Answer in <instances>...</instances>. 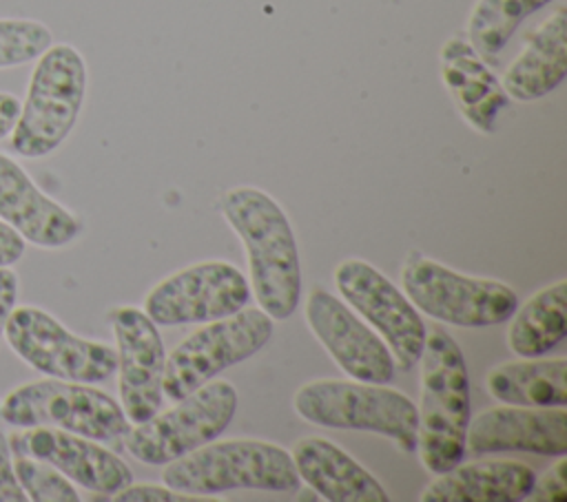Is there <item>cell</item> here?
Instances as JSON below:
<instances>
[{
	"mask_svg": "<svg viewBox=\"0 0 567 502\" xmlns=\"http://www.w3.org/2000/svg\"><path fill=\"white\" fill-rule=\"evenodd\" d=\"M219 210L244 243L259 307L272 321L292 316L301 299V263L284 208L259 188L237 186L221 195Z\"/></svg>",
	"mask_w": 567,
	"mask_h": 502,
	"instance_id": "1",
	"label": "cell"
},
{
	"mask_svg": "<svg viewBox=\"0 0 567 502\" xmlns=\"http://www.w3.org/2000/svg\"><path fill=\"white\" fill-rule=\"evenodd\" d=\"M421 407L416 447L432 473L456 467L465 456L470 422V376L456 341L434 327L421 352Z\"/></svg>",
	"mask_w": 567,
	"mask_h": 502,
	"instance_id": "2",
	"label": "cell"
},
{
	"mask_svg": "<svg viewBox=\"0 0 567 502\" xmlns=\"http://www.w3.org/2000/svg\"><path fill=\"white\" fill-rule=\"evenodd\" d=\"M162 482L171 489L210 495L226 491H299L301 478L290 451L266 440H210L190 453L166 462Z\"/></svg>",
	"mask_w": 567,
	"mask_h": 502,
	"instance_id": "3",
	"label": "cell"
},
{
	"mask_svg": "<svg viewBox=\"0 0 567 502\" xmlns=\"http://www.w3.org/2000/svg\"><path fill=\"white\" fill-rule=\"evenodd\" d=\"M86 97V62L71 44H51L29 77L24 102L9 133L11 150L42 159L58 150L78 124Z\"/></svg>",
	"mask_w": 567,
	"mask_h": 502,
	"instance_id": "4",
	"label": "cell"
},
{
	"mask_svg": "<svg viewBox=\"0 0 567 502\" xmlns=\"http://www.w3.org/2000/svg\"><path fill=\"white\" fill-rule=\"evenodd\" d=\"M299 418L328 429H359L390 438L401 451L416 449V405L385 383L319 378L297 389Z\"/></svg>",
	"mask_w": 567,
	"mask_h": 502,
	"instance_id": "5",
	"label": "cell"
},
{
	"mask_svg": "<svg viewBox=\"0 0 567 502\" xmlns=\"http://www.w3.org/2000/svg\"><path fill=\"white\" fill-rule=\"evenodd\" d=\"M0 418L18 429L53 427L97 442H115L131 427L122 405L106 391L49 376L11 389L0 400Z\"/></svg>",
	"mask_w": 567,
	"mask_h": 502,
	"instance_id": "6",
	"label": "cell"
},
{
	"mask_svg": "<svg viewBox=\"0 0 567 502\" xmlns=\"http://www.w3.org/2000/svg\"><path fill=\"white\" fill-rule=\"evenodd\" d=\"M401 285L416 310L456 327L498 325L509 321L518 307V296L509 285L461 274L421 254L403 263Z\"/></svg>",
	"mask_w": 567,
	"mask_h": 502,
	"instance_id": "7",
	"label": "cell"
},
{
	"mask_svg": "<svg viewBox=\"0 0 567 502\" xmlns=\"http://www.w3.org/2000/svg\"><path fill=\"white\" fill-rule=\"evenodd\" d=\"M166 411H155L124 433L126 451L144 464H166L215 440L237 411V389L210 378Z\"/></svg>",
	"mask_w": 567,
	"mask_h": 502,
	"instance_id": "8",
	"label": "cell"
},
{
	"mask_svg": "<svg viewBox=\"0 0 567 502\" xmlns=\"http://www.w3.org/2000/svg\"><path fill=\"white\" fill-rule=\"evenodd\" d=\"M272 336V318L261 307H241L188 334L164 360L162 391L171 402L202 387L219 372L255 356Z\"/></svg>",
	"mask_w": 567,
	"mask_h": 502,
	"instance_id": "9",
	"label": "cell"
},
{
	"mask_svg": "<svg viewBox=\"0 0 567 502\" xmlns=\"http://www.w3.org/2000/svg\"><path fill=\"white\" fill-rule=\"evenodd\" d=\"M4 336L29 367L49 378L102 383L117 367L111 345L73 334L55 316L33 305L13 307Z\"/></svg>",
	"mask_w": 567,
	"mask_h": 502,
	"instance_id": "10",
	"label": "cell"
},
{
	"mask_svg": "<svg viewBox=\"0 0 567 502\" xmlns=\"http://www.w3.org/2000/svg\"><path fill=\"white\" fill-rule=\"evenodd\" d=\"M246 276L226 261H202L162 279L144 296V312L155 325L208 323L248 305Z\"/></svg>",
	"mask_w": 567,
	"mask_h": 502,
	"instance_id": "11",
	"label": "cell"
},
{
	"mask_svg": "<svg viewBox=\"0 0 567 502\" xmlns=\"http://www.w3.org/2000/svg\"><path fill=\"white\" fill-rule=\"evenodd\" d=\"M339 294L359 312L388 345L401 369L419 363L425 345V323L410 299L363 259H346L334 270Z\"/></svg>",
	"mask_w": 567,
	"mask_h": 502,
	"instance_id": "12",
	"label": "cell"
},
{
	"mask_svg": "<svg viewBox=\"0 0 567 502\" xmlns=\"http://www.w3.org/2000/svg\"><path fill=\"white\" fill-rule=\"evenodd\" d=\"M117 354V389L120 405L128 422L137 425L159 411L164 400V343L157 325L144 310L117 305L109 312Z\"/></svg>",
	"mask_w": 567,
	"mask_h": 502,
	"instance_id": "13",
	"label": "cell"
},
{
	"mask_svg": "<svg viewBox=\"0 0 567 502\" xmlns=\"http://www.w3.org/2000/svg\"><path fill=\"white\" fill-rule=\"evenodd\" d=\"M303 316L315 338L350 378L365 383L392 380L394 358L388 345L337 296L321 287L310 290Z\"/></svg>",
	"mask_w": 567,
	"mask_h": 502,
	"instance_id": "14",
	"label": "cell"
},
{
	"mask_svg": "<svg viewBox=\"0 0 567 502\" xmlns=\"http://www.w3.org/2000/svg\"><path fill=\"white\" fill-rule=\"evenodd\" d=\"M11 451L55 467L71 482L102 495H113L133 482L131 467L97 440L53 427L20 429L9 438Z\"/></svg>",
	"mask_w": 567,
	"mask_h": 502,
	"instance_id": "15",
	"label": "cell"
},
{
	"mask_svg": "<svg viewBox=\"0 0 567 502\" xmlns=\"http://www.w3.org/2000/svg\"><path fill=\"white\" fill-rule=\"evenodd\" d=\"M465 451H525L538 456H565L567 411L565 407L523 405H498L483 409L467 422Z\"/></svg>",
	"mask_w": 567,
	"mask_h": 502,
	"instance_id": "16",
	"label": "cell"
},
{
	"mask_svg": "<svg viewBox=\"0 0 567 502\" xmlns=\"http://www.w3.org/2000/svg\"><path fill=\"white\" fill-rule=\"evenodd\" d=\"M0 221L38 248H62L78 239L82 221L51 199L9 155L0 153Z\"/></svg>",
	"mask_w": 567,
	"mask_h": 502,
	"instance_id": "17",
	"label": "cell"
},
{
	"mask_svg": "<svg viewBox=\"0 0 567 502\" xmlns=\"http://www.w3.org/2000/svg\"><path fill=\"white\" fill-rule=\"evenodd\" d=\"M441 77L458 113L478 133H494L498 113L509 104L496 73L474 46L452 35L441 46Z\"/></svg>",
	"mask_w": 567,
	"mask_h": 502,
	"instance_id": "18",
	"label": "cell"
},
{
	"mask_svg": "<svg viewBox=\"0 0 567 502\" xmlns=\"http://www.w3.org/2000/svg\"><path fill=\"white\" fill-rule=\"evenodd\" d=\"M290 456L299 478L328 502H390L383 484L326 438H299Z\"/></svg>",
	"mask_w": 567,
	"mask_h": 502,
	"instance_id": "19",
	"label": "cell"
},
{
	"mask_svg": "<svg viewBox=\"0 0 567 502\" xmlns=\"http://www.w3.org/2000/svg\"><path fill=\"white\" fill-rule=\"evenodd\" d=\"M567 75V11L558 7L527 38L505 69L501 84L509 100L534 102L563 84Z\"/></svg>",
	"mask_w": 567,
	"mask_h": 502,
	"instance_id": "20",
	"label": "cell"
},
{
	"mask_svg": "<svg viewBox=\"0 0 567 502\" xmlns=\"http://www.w3.org/2000/svg\"><path fill=\"white\" fill-rule=\"evenodd\" d=\"M534 469L518 460H478L436 473L421 502H518L534 484Z\"/></svg>",
	"mask_w": 567,
	"mask_h": 502,
	"instance_id": "21",
	"label": "cell"
},
{
	"mask_svg": "<svg viewBox=\"0 0 567 502\" xmlns=\"http://www.w3.org/2000/svg\"><path fill=\"white\" fill-rule=\"evenodd\" d=\"M492 398L523 407H565L567 358H520L492 367L485 376Z\"/></svg>",
	"mask_w": 567,
	"mask_h": 502,
	"instance_id": "22",
	"label": "cell"
},
{
	"mask_svg": "<svg viewBox=\"0 0 567 502\" xmlns=\"http://www.w3.org/2000/svg\"><path fill=\"white\" fill-rule=\"evenodd\" d=\"M507 345L518 358H538L567 336V281L538 290L509 316Z\"/></svg>",
	"mask_w": 567,
	"mask_h": 502,
	"instance_id": "23",
	"label": "cell"
},
{
	"mask_svg": "<svg viewBox=\"0 0 567 502\" xmlns=\"http://www.w3.org/2000/svg\"><path fill=\"white\" fill-rule=\"evenodd\" d=\"M551 0H476L467 18V42L489 60L503 51L518 24Z\"/></svg>",
	"mask_w": 567,
	"mask_h": 502,
	"instance_id": "24",
	"label": "cell"
},
{
	"mask_svg": "<svg viewBox=\"0 0 567 502\" xmlns=\"http://www.w3.org/2000/svg\"><path fill=\"white\" fill-rule=\"evenodd\" d=\"M53 44L51 29L31 18H0V71L38 60Z\"/></svg>",
	"mask_w": 567,
	"mask_h": 502,
	"instance_id": "25",
	"label": "cell"
},
{
	"mask_svg": "<svg viewBox=\"0 0 567 502\" xmlns=\"http://www.w3.org/2000/svg\"><path fill=\"white\" fill-rule=\"evenodd\" d=\"M13 471L27 495L33 502H78L80 495L69 478L55 467L31 456L13 453Z\"/></svg>",
	"mask_w": 567,
	"mask_h": 502,
	"instance_id": "26",
	"label": "cell"
},
{
	"mask_svg": "<svg viewBox=\"0 0 567 502\" xmlns=\"http://www.w3.org/2000/svg\"><path fill=\"white\" fill-rule=\"evenodd\" d=\"M115 502H215L210 495H193L168 484H128L111 495Z\"/></svg>",
	"mask_w": 567,
	"mask_h": 502,
	"instance_id": "27",
	"label": "cell"
},
{
	"mask_svg": "<svg viewBox=\"0 0 567 502\" xmlns=\"http://www.w3.org/2000/svg\"><path fill=\"white\" fill-rule=\"evenodd\" d=\"M567 460L558 456V460L540 475L534 478V484L525 500L532 502H565L567 500Z\"/></svg>",
	"mask_w": 567,
	"mask_h": 502,
	"instance_id": "28",
	"label": "cell"
},
{
	"mask_svg": "<svg viewBox=\"0 0 567 502\" xmlns=\"http://www.w3.org/2000/svg\"><path fill=\"white\" fill-rule=\"evenodd\" d=\"M27 495L13 471L11 442L0 429V502H24Z\"/></svg>",
	"mask_w": 567,
	"mask_h": 502,
	"instance_id": "29",
	"label": "cell"
},
{
	"mask_svg": "<svg viewBox=\"0 0 567 502\" xmlns=\"http://www.w3.org/2000/svg\"><path fill=\"white\" fill-rule=\"evenodd\" d=\"M18 303V274L13 268H0V338L4 334L7 321Z\"/></svg>",
	"mask_w": 567,
	"mask_h": 502,
	"instance_id": "30",
	"label": "cell"
},
{
	"mask_svg": "<svg viewBox=\"0 0 567 502\" xmlns=\"http://www.w3.org/2000/svg\"><path fill=\"white\" fill-rule=\"evenodd\" d=\"M27 250V241L4 221H0V268H13Z\"/></svg>",
	"mask_w": 567,
	"mask_h": 502,
	"instance_id": "31",
	"label": "cell"
},
{
	"mask_svg": "<svg viewBox=\"0 0 567 502\" xmlns=\"http://www.w3.org/2000/svg\"><path fill=\"white\" fill-rule=\"evenodd\" d=\"M20 113V100L11 93L0 91V139L9 137Z\"/></svg>",
	"mask_w": 567,
	"mask_h": 502,
	"instance_id": "32",
	"label": "cell"
}]
</instances>
